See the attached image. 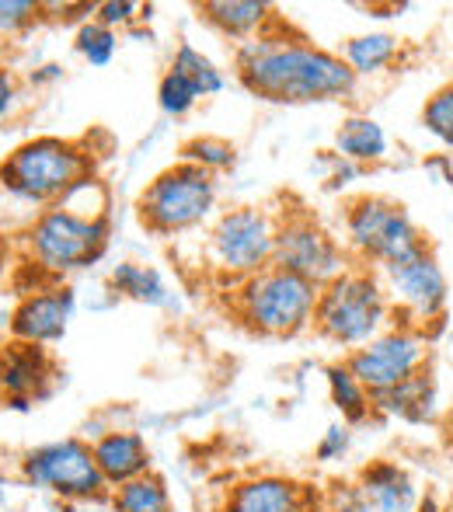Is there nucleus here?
Instances as JSON below:
<instances>
[{"label":"nucleus","instance_id":"obj_13","mask_svg":"<svg viewBox=\"0 0 453 512\" xmlns=\"http://www.w3.org/2000/svg\"><path fill=\"white\" fill-rule=\"evenodd\" d=\"M220 512H325V495L283 474H248L227 488Z\"/></svg>","mask_w":453,"mask_h":512},{"label":"nucleus","instance_id":"obj_36","mask_svg":"<svg viewBox=\"0 0 453 512\" xmlns=\"http://www.w3.org/2000/svg\"><path fill=\"white\" fill-rule=\"evenodd\" d=\"M4 53H7V42H4V39H0V60H4Z\"/></svg>","mask_w":453,"mask_h":512},{"label":"nucleus","instance_id":"obj_27","mask_svg":"<svg viewBox=\"0 0 453 512\" xmlns=\"http://www.w3.org/2000/svg\"><path fill=\"white\" fill-rule=\"evenodd\" d=\"M182 161L189 164H199L203 171H210V175H217V171H227L234 168V147H230L227 140H220V136H196V140H189L182 147Z\"/></svg>","mask_w":453,"mask_h":512},{"label":"nucleus","instance_id":"obj_28","mask_svg":"<svg viewBox=\"0 0 453 512\" xmlns=\"http://www.w3.org/2000/svg\"><path fill=\"white\" fill-rule=\"evenodd\" d=\"M196 102H199V91L192 88L189 77H182L178 70L168 67V74H164L161 84H157V105H161V112L185 115L196 108Z\"/></svg>","mask_w":453,"mask_h":512},{"label":"nucleus","instance_id":"obj_15","mask_svg":"<svg viewBox=\"0 0 453 512\" xmlns=\"http://www.w3.org/2000/svg\"><path fill=\"white\" fill-rule=\"evenodd\" d=\"M74 307L77 297L70 286H46V290L28 293L11 314V335L32 345L60 342L74 321Z\"/></svg>","mask_w":453,"mask_h":512},{"label":"nucleus","instance_id":"obj_24","mask_svg":"<svg viewBox=\"0 0 453 512\" xmlns=\"http://www.w3.org/2000/svg\"><path fill=\"white\" fill-rule=\"evenodd\" d=\"M325 380H328V394H332V405L339 408L345 425H359V422H366V418L373 415V394L366 391L356 377H352L345 363L328 366Z\"/></svg>","mask_w":453,"mask_h":512},{"label":"nucleus","instance_id":"obj_33","mask_svg":"<svg viewBox=\"0 0 453 512\" xmlns=\"http://www.w3.org/2000/svg\"><path fill=\"white\" fill-rule=\"evenodd\" d=\"M325 512H373V506L359 492L356 481H352V485H339L335 492L325 495Z\"/></svg>","mask_w":453,"mask_h":512},{"label":"nucleus","instance_id":"obj_20","mask_svg":"<svg viewBox=\"0 0 453 512\" xmlns=\"http://www.w3.org/2000/svg\"><path fill=\"white\" fill-rule=\"evenodd\" d=\"M335 150H339L342 161H352L356 168L359 164H377L387 157V133L377 119L352 115L335 133Z\"/></svg>","mask_w":453,"mask_h":512},{"label":"nucleus","instance_id":"obj_8","mask_svg":"<svg viewBox=\"0 0 453 512\" xmlns=\"http://www.w3.org/2000/svg\"><path fill=\"white\" fill-rule=\"evenodd\" d=\"M21 481L42 492H53L63 502H102L109 499L102 471L95 464L91 443L77 436L53 439L21 457Z\"/></svg>","mask_w":453,"mask_h":512},{"label":"nucleus","instance_id":"obj_35","mask_svg":"<svg viewBox=\"0 0 453 512\" xmlns=\"http://www.w3.org/2000/svg\"><path fill=\"white\" fill-rule=\"evenodd\" d=\"M415 512H447V509H443L440 502L433 499V495H422L419 506H415Z\"/></svg>","mask_w":453,"mask_h":512},{"label":"nucleus","instance_id":"obj_7","mask_svg":"<svg viewBox=\"0 0 453 512\" xmlns=\"http://www.w3.org/2000/svg\"><path fill=\"white\" fill-rule=\"evenodd\" d=\"M217 206V182L199 164L178 161L164 168L140 196V220L154 234H178L203 223Z\"/></svg>","mask_w":453,"mask_h":512},{"label":"nucleus","instance_id":"obj_1","mask_svg":"<svg viewBox=\"0 0 453 512\" xmlns=\"http://www.w3.org/2000/svg\"><path fill=\"white\" fill-rule=\"evenodd\" d=\"M234 67L251 95L279 105L339 102L359 81L339 53L283 32V21L265 35L237 42Z\"/></svg>","mask_w":453,"mask_h":512},{"label":"nucleus","instance_id":"obj_5","mask_svg":"<svg viewBox=\"0 0 453 512\" xmlns=\"http://www.w3.org/2000/svg\"><path fill=\"white\" fill-rule=\"evenodd\" d=\"M318 286L307 279L283 272L276 265L262 269L258 276L244 279L234 290L237 317L258 335L272 338H293L314 324L318 310Z\"/></svg>","mask_w":453,"mask_h":512},{"label":"nucleus","instance_id":"obj_9","mask_svg":"<svg viewBox=\"0 0 453 512\" xmlns=\"http://www.w3.org/2000/svg\"><path fill=\"white\" fill-rule=\"evenodd\" d=\"M272 265L293 276L307 279L321 290L332 279H339L349 269V251L335 241L311 213L290 209L276 220V248H272Z\"/></svg>","mask_w":453,"mask_h":512},{"label":"nucleus","instance_id":"obj_19","mask_svg":"<svg viewBox=\"0 0 453 512\" xmlns=\"http://www.w3.org/2000/svg\"><path fill=\"white\" fill-rule=\"evenodd\" d=\"M199 14L237 42L265 35L269 28H276L283 21L276 14V7L262 4V0H206V4H199Z\"/></svg>","mask_w":453,"mask_h":512},{"label":"nucleus","instance_id":"obj_31","mask_svg":"<svg viewBox=\"0 0 453 512\" xmlns=\"http://www.w3.org/2000/svg\"><path fill=\"white\" fill-rule=\"evenodd\" d=\"M352 446V429L345 422H335L325 429V436L318 439V446H314V457L321 460V464H335V460H342L345 453H349Z\"/></svg>","mask_w":453,"mask_h":512},{"label":"nucleus","instance_id":"obj_22","mask_svg":"<svg viewBox=\"0 0 453 512\" xmlns=\"http://www.w3.org/2000/svg\"><path fill=\"white\" fill-rule=\"evenodd\" d=\"M112 290L126 300H136V304H147V307H171L175 297H171L168 283L161 279V272L150 269V265L140 262H119L112 269Z\"/></svg>","mask_w":453,"mask_h":512},{"label":"nucleus","instance_id":"obj_23","mask_svg":"<svg viewBox=\"0 0 453 512\" xmlns=\"http://www.w3.org/2000/svg\"><path fill=\"white\" fill-rule=\"evenodd\" d=\"M112 512H171V492L161 474H140L109 492Z\"/></svg>","mask_w":453,"mask_h":512},{"label":"nucleus","instance_id":"obj_17","mask_svg":"<svg viewBox=\"0 0 453 512\" xmlns=\"http://www.w3.org/2000/svg\"><path fill=\"white\" fill-rule=\"evenodd\" d=\"M436 411H440V387H436V377L429 366L415 373V377L401 380L391 391L373 394V415L398 418V422L408 425L433 422Z\"/></svg>","mask_w":453,"mask_h":512},{"label":"nucleus","instance_id":"obj_25","mask_svg":"<svg viewBox=\"0 0 453 512\" xmlns=\"http://www.w3.org/2000/svg\"><path fill=\"white\" fill-rule=\"evenodd\" d=\"M171 70H178L182 77H189L192 88L199 91V98L220 95V91L227 88L224 70H220L217 63L210 60V56L199 53L196 46H189V42H182V46L175 49V60H171Z\"/></svg>","mask_w":453,"mask_h":512},{"label":"nucleus","instance_id":"obj_12","mask_svg":"<svg viewBox=\"0 0 453 512\" xmlns=\"http://www.w3.org/2000/svg\"><path fill=\"white\" fill-rule=\"evenodd\" d=\"M380 279H384L391 310H398L405 317L401 324H412V328L426 331V324L440 321L443 310H447V297H450L447 272H443L440 258L429 248L419 251L415 258H408V262L384 269Z\"/></svg>","mask_w":453,"mask_h":512},{"label":"nucleus","instance_id":"obj_21","mask_svg":"<svg viewBox=\"0 0 453 512\" xmlns=\"http://www.w3.org/2000/svg\"><path fill=\"white\" fill-rule=\"evenodd\" d=\"M339 56L349 63V70L356 77H373V74H384L387 67H394V60L401 56V42L391 32L352 35Z\"/></svg>","mask_w":453,"mask_h":512},{"label":"nucleus","instance_id":"obj_16","mask_svg":"<svg viewBox=\"0 0 453 512\" xmlns=\"http://www.w3.org/2000/svg\"><path fill=\"white\" fill-rule=\"evenodd\" d=\"M91 453H95V464L102 471L109 492L126 485V481L140 478V474H150V446L133 429L102 432V436L91 439Z\"/></svg>","mask_w":453,"mask_h":512},{"label":"nucleus","instance_id":"obj_6","mask_svg":"<svg viewBox=\"0 0 453 512\" xmlns=\"http://www.w3.org/2000/svg\"><path fill=\"white\" fill-rule=\"evenodd\" d=\"M109 248V213H88L70 203L42 209L28 230L32 262L49 276H67L98 262Z\"/></svg>","mask_w":453,"mask_h":512},{"label":"nucleus","instance_id":"obj_29","mask_svg":"<svg viewBox=\"0 0 453 512\" xmlns=\"http://www.w3.org/2000/svg\"><path fill=\"white\" fill-rule=\"evenodd\" d=\"M422 126L436 136L440 143L453 147V84L440 88L422 108Z\"/></svg>","mask_w":453,"mask_h":512},{"label":"nucleus","instance_id":"obj_18","mask_svg":"<svg viewBox=\"0 0 453 512\" xmlns=\"http://www.w3.org/2000/svg\"><path fill=\"white\" fill-rule=\"evenodd\" d=\"M356 485L373 506V512H415L422 499L412 474L398 460H373V464H366L359 471Z\"/></svg>","mask_w":453,"mask_h":512},{"label":"nucleus","instance_id":"obj_30","mask_svg":"<svg viewBox=\"0 0 453 512\" xmlns=\"http://www.w3.org/2000/svg\"><path fill=\"white\" fill-rule=\"evenodd\" d=\"M42 11H46V7L35 4V0H0V39H4V35L25 32L28 25L39 21Z\"/></svg>","mask_w":453,"mask_h":512},{"label":"nucleus","instance_id":"obj_34","mask_svg":"<svg viewBox=\"0 0 453 512\" xmlns=\"http://www.w3.org/2000/svg\"><path fill=\"white\" fill-rule=\"evenodd\" d=\"M14 98H18V81H14L11 70L0 67V119H4V115L11 112Z\"/></svg>","mask_w":453,"mask_h":512},{"label":"nucleus","instance_id":"obj_2","mask_svg":"<svg viewBox=\"0 0 453 512\" xmlns=\"http://www.w3.org/2000/svg\"><path fill=\"white\" fill-rule=\"evenodd\" d=\"M391 300H387L384 279L366 265H349L339 279L321 286L318 310H314V328L328 342L342 349H363L377 335L391 328Z\"/></svg>","mask_w":453,"mask_h":512},{"label":"nucleus","instance_id":"obj_10","mask_svg":"<svg viewBox=\"0 0 453 512\" xmlns=\"http://www.w3.org/2000/svg\"><path fill=\"white\" fill-rule=\"evenodd\" d=\"M276 248V216L262 206H234L213 223L210 255L224 276L251 279L272 265Z\"/></svg>","mask_w":453,"mask_h":512},{"label":"nucleus","instance_id":"obj_14","mask_svg":"<svg viewBox=\"0 0 453 512\" xmlns=\"http://www.w3.org/2000/svg\"><path fill=\"white\" fill-rule=\"evenodd\" d=\"M49 380H53V359L46 345L18 342V338L0 345V401L7 408H32V401L49 391Z\"/></svg>","mask_w":453,"mask_h":512},{"label":"nucleus","instance_id":"obj_26","mask_svg":"<svg viewBox=\"0 0 453 512\" xmlns=\"http://www.w3.org/2000/svg\"><path fill=\"white\" fill-rule=\"evenodd\" d=\"M77 53L91 63V67H109L112 56H115V46H119V35L112 28H105L102 21L91 18L88 25L77 28V39H74Z\"/></svg>","mask_w":453,"mask_h":512},{"label":"nucleus","instance_id":"obj_32","mask_svg":"<svg viewBox=\"0 0 453 512\" xmlns=\"http://www.w3.org/2000/svg\"><path fill=\"white\" fill-rule=\"evenodd\" d=\"M143 7L133 4V0H105V4H95V21H102L105 28H126L140 18Z\"/></svg>","mask_w":453,"mask_h":512},{"label":"nucleus","instance_id":"obj_4","mask_svg":"<svg viewBox=\"0 0 453 512\" xmlns=\"http://www.w3.org/2000/svg\"><path fill=\"white\" fill-rule=\"evenodd\" d=\"M426 234L408 216V209L384 196H359L345 209V251L370 269L380 272L398 262H408L426 251Z\"/></svg>","mask_w":453,"mask_h":512},{"label":"nucleus","instance_id":"obj_3","mask_svg":"<svg viewBox=\"0 0 453 512\" xmlns=\"http://www.w3.org/2000/svg\"><path fill=\"white\" fill-rule=\"evenodd\" d=\"M91 178V157L81 143L60 136H35L14 147L0 164V185L25 203L56 206Z\"/></svg>","mask_w":453,"mask_h":512},{"label":"nucleus","instance_id":"obj_11","mask_svg":"<svg viewBox=\"0 0 453 512\" xmlns=\"http://www.w3.org/2000/svg\"><path fill=\"white\" fill-rule=\"evenodd\" d=\"M345 366L370 394L391 391L401 380L415 377L429 366V338L422 328L398 324V328H387L384 335L366 342L363 349H352L345 356Z\"/></svg>","mask_w":453,"mask_h":512}]
</instances>
